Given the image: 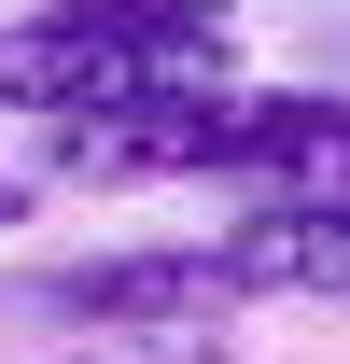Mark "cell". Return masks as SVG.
Returning a JSON list of instances; mask_svg holds the SVG:
<instances>
[{
  "label": "cell",
  "instance_id": "obj_2",
  "mask_svg": "<svg viewBox=\"0 0 350 364\" xmlns=\"http://www.w3.org/2000/svg\"><path fill=\"white\" fill-rule=\"evenodd\" d=\"M28 309L98 322V336H169V322H224V309H238V280H224L211 238H196V252H85V267L28 280Z\"/></svg>",
  "mask_w": 350,
  "mask_h": 364
},
{
  "label": "cell",
  "instance_id": "obj_4",
  "mask_svg": "<svg viewBox=\"0 0 350 364\" xmlns=\"http://www.w3.org/2000/svg\"><path fill=\"white\" fill-rule=\"evenodd\" d=\"M14 210H28V182H14V168H0V225H14Z\"/></svg>",
  "mask_w": 350,
  "mask_h": 364
},
{
  "label": "cell",
  "instance_id": "obj_1",
  "mask_svg": "<svg viewBox=\"0 0 350 364\" xmlns=\"http://www.w3.org/2000/svg\"><path fill=\"white\" fill-rule=\"evenodd\" d=\"M211 85H238V0H43L28 28H0V112H28L43 140Z\"/></svg>",
  "mask_w": 350,
  "mask_h": 364
},
{
  "label": "cell",
  "instance_id": "obj_3",
  "mask_svg": "<svg viewBox=\"0 0 350 364\" xmlns=\"http://www.w3.org/2000/svg\"><path fill=\"white\" fill-rule=\"evenodd\" d=\"M211 252H224V280H238V294H280V309H350V196H253Z\"/></svg>",
  "mask_w": 350,
  "mask_h": 364
}]
</instances>
